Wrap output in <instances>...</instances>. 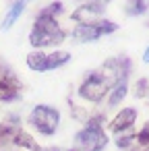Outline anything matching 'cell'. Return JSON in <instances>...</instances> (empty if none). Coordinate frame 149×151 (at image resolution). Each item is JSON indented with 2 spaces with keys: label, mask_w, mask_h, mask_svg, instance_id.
Returning a JSON list of instances; mask_svg holds the SVG:
<instances>
[{
  "label": "cell",
  "mask_w": 149,
  "mask_h": 151,
  "mask_svg": "<svg viewBox=\"0 0 149 151\" xmlns=\"http://www.w3.org/2000/svg\"><path fill=\"white\" fill-rule=\"evenodd\" d=\"M62 11V2H52L46 9H42V13L37 15L33 29L29 33V44L33 48H50V46H58L64 42L66 33L62 31V27L58 25L56 17Z\"/></svg>",
  "instance_id": "obj_1"
},
{
  "label": "cell",
  "mask_w": 149,
  "mask_h": 151,
  "mask_svg": "<svg viewBox=\"0 0 149 151\" xmlns=\"http://www.w3.org/2000/svg\"><path fill=\"white\" fill-rule=\"evenodd\" d=\"M108 145V134L101 126V116L87 122L83 130L75 134V151H101Z\"/></svg>",
  "instance_id": "obj_2"
},
{
  "label": "cell",
  "mask_w": 149,
  "mask_h": 151,
  "mask_svg": "<svg viewBox=\"0 0 149 151\" xmlns=\"http://www.w3.org/2000/svg\"><path fill=\"white\" fill-rule=\"evenodd\" d=\"M29 124L35 126V130H40L42 134H54L58 130V124H60V112L52 106H35L29 114Z\"/></svg>",
  "instance_id": "obj_3"
},
{
  "label": "cell",
  "mask_w": 149,
  "mask_h": 151,
  "mask_svg": "<svg viewBox=\"0 0 149 151\" xmlns=\"http://www.w3.org/2000/svg\"><path fill=\"white\" fill-rule=\"evenodd\" d=\"M118 29V25L114 21H97V23H91V25H79L73 29V40L81 42V44H87V42H95L104 35H110Z\"/></svg>",
  "instance_id": "obj_4"
},
{
  "label": "cell",
  "mask_w": 149,
  "mask_h": 151,
  "mask_svg": "<svg viewBox=\"0 0 149 151\" xmlns=\"http://www.w3.org/2000/svg\"><path fill=\"white\" fill-rule=\"evenodd\" d=\"M21 91V81L6 68L0 64V101H13L19 97Z\"/></svg>",
  "instance_id": "obj_5"
},
{
  "label": "cell",
  "mask_w": 149,
  "mask_h": 151,
  "mask_svg": "<svg viewBox=\"0 0 149 151\" xmlns=\"http://www.w3.org/2000/svg\"><path fill=\"white\" fill-rule=\"evenodd\" d=\"M104 13V6L101 4H93V2H83L75 13H73V21H77L79 25H91V23H97L101 21Z\"/></svg>",
  "instance_id": "obj_6"
},
{
  "label": "cell",
  "mask_w": 149,
  "mask_h": 151,
  "mask_svg": "<svg viewBox=\"0 0 149 151\" xmlns=\"http://www.w3.org/2000/svg\"><path fill=\"white\" fill-rule=\"evenodd\" d=\"M135 120H137V110H135V108H124V110H120V112L114 116V120L110 122V130L116 132V134H118V132H124V130L132 128Z\"/></svg>",
  "instance_id": "obj_7"
},
{
  "label": "cell",
  "mask_w": 149,
  "mask_h": 151,
  "mask_svg": "<svg viewBox=\"0 0 149 151\" xmlns=\"http://www.w3.org/2000/svg\"><path fill=\"white\" fill-rule=\"evenodd\" d=\"M19 130H21V126H19V118H17V116L6 118L2 124H0V145L13 143V141H15V134H17Z\"/></svg>",
  "instance_id": "obj_8"
},
{
  "label": "cell",
  "mask_w": 149,
  "mask_h": 151,
  "mask_svg": "<svg viewBox=\"0 0 149 151\" xmlns=\"http://www.w3.org/2000/svg\"><path fill=\"white\" fill-rule=\"evenodd\" d=\"M27 2H29V0H15V2L11 4V9H9V13H6V17H4V21H2V31H9V29L19 21V17L23 15V11H25V6H27Z\"/></svg>",
  "instance_id": "obj_9"
},
{
  "label": "cell",
  "mask_w": 149,
  "mask_h": 151,
  "mask_svg": "<svg viewBox=\"0 0 149 151\" xmlns=\"http://www.w3.org/2000/svg\"><path fill=\"white\" fill-rule=\"evenodd\" d=\"M27 66H29L31 70H37V73L48 70V54H44L42 50L29 52V54H27Z\"/></svg>",
  "instance_id": "obj_10"
},
{
  "label": "cell",
  "mask_w": 149,
  "mask_h": 151,
  "mask_svg": "<svg viewBox=\"0 0 149 151\" xmlns=\"http://www.w3.org/2000/svg\"><path fill=\"white\" fill-rule=\"evenodd\" d=\"M68 60H71V54L64 52V50H58V52H54V54H48V70L60 68V66H64Z\"/></svg>",
  "instance_id": "obj_11"
},
{
  "label": "cell",
  "mask_w": 149,
  "mask_h": 151,
  "mask_svg": "<svg viewBox=\"0 0 149 151\" xmlns=\"http://www.w3.org/2000/svg\"><path fill=\"white\" fill-rule=\"evenodd\" d=\"M15 145H19V147H25V149H29V151H42L37 145H35V141H33V137L29 134V132H25L23 128L15 134V141H13Z\"/></svg>",
  "instance_id": "obj_12"
},
{
  "label": "cell",
  "mask_w": 149,
  "mask_h": 151,
  "mask_svg": "<svg viewBox=\"0 0 149 151\" xmlns=\"http://www.w3.org/2000/svg\"><path fill=\"white\" fill-rule=\"evenodd\" d=\"M124 95H126V81H118V83L112 87L110 95H108V104H110V106H118V104L124 99Z\"/></svg>",
  "instance_id": "obj_13"
},
{
  "label": "cell",
  "mask_w": 149,
  "mask_h": 151,
  "mask_svg": "<svg viewBox=\"0 0 149 151\" xmlns=\"http://www.w3.org/2000/svg\"><path fill=\"white\" fill-rule=\"evenodd\" d=\"M130 151H149V122H145V126L141 128V132L135 139V145Z\"/></svg>",
  "instance_id": "obj_14"
},
{
  "label": "cell",
  "mask_w": 149,
  "mask_h": 151,
  "mask_svg": "<svg viewBox=\"0 0 149 151\" xmlns=\"http://www.w3.org/2000/svg\"><path fill=\"white\" fill-rule=\"evenodd\" d=\"M135 139H137V134H132V128H128V130H124V132H118V134H116V147L130 151L132 145H135Z\"/></svg>",
  "instance_id": "obj_15"
},
{
  "label": "cell",
  "mask_w": 149,
  "mask_h": 151,
  "mask_svg": "<svg viewBox=\"0 0 149 151\" xmlns=\"http://www.w3.org/2000/svg\"><path fill=\"white\" fill-rule=\"evenodd\" d=\"M135 95H137L139 99L149 95V81H147V79H141V81L135 83Z\"/></svg>",
  "instance_id": "obj_16"
},
{
  "label": "cell",
  "mask_w": 149,
  "mask_h": 151,
  "mask_svg": "<svg viewBox=\"0 0 149 151\" xmlns=\"http://www.w3.org/2000/svg\"><path fill=\"white\" fill-rule=\"evenodd\" d=\"M83 2H93V4H106V2H110V0H83Z\"/></svg>",
  "instance_id": "obj_17"
},
{
  "label": "cell",
  "mask_w": 149,
  "mask_h": 151,
  "mask_svg": "<svg viewBox=\"0 0 149 151\" xmlns=\"http://www.w3.org/2000/svg\"><path fill=\"white\" fill-rule=\"evenodd\" d=\"M143 62L149 64V46H147V50H145V54H143Z\"/></svg>",
  "instance_id": "obj_18"
},
{
  "label": "cell",
  "mask_w": 149,
  "mask_h": 151,
  "mask_svg": "<svg viewBox=\"0 0 149 151\" xmlns=\"http://www.w3.org/2000/svg\"><path fill=\"white\" fill-rule=\"evenodd\" d=\"M68 151H75V149H68Z\"/></svg>",
  "instance_id": "obj_19"
}]
</instances>
